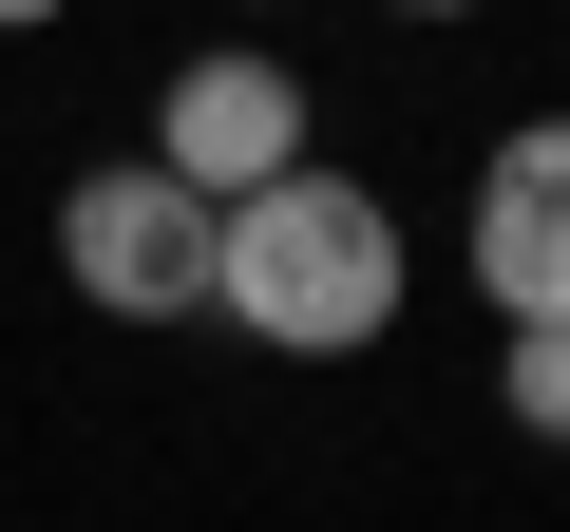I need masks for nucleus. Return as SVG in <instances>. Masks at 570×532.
Segmentation results:
<instances>
[{"label": "nucleus", "instance_id": "0eeeda50", "mask_svg": "<svg viewBox=\"0 0 570 532\" xmlns=\"http://www.w3.org/2000/svg\"><path fill=\"white\" fill-rule=\"evenodd\" d=\"M400 20H475V0H400Z\"/></svg>", "mask_w": 570, "mask_h": 532}, {"label": "nucleus", "instance_id": "f257e3e1", "mask_svg": "<svg viewBox=\"0 0 570 532\" xmlns=\"http://www.w3.org/2000/svg\"><path fill=\"white\" fill-rule=\"evenodd\" d=\"M209 305L247 324V343H285V362H343V343H381L400 324V209L362 190V171H266V190H228V266H209Z\"/></svg>", "mask_w": 570, "mask_h": 532}, {"label": "nucleus", "instance_id": "7ed1b4c3", "mask_svg": "<svg viewBox=\"0 0 570 532\" xmlns=\"http://www.w3.org/2000/svg\"><path fill=\"white\" fill-rule=\"evenodd\" d=\"M456 266H475L494 324H570V115H513V134L475 152V228H456Z\"/></svg>", "mask_w": 570, "mask_h": 532}, {"label": "nucleus", "instance_id": "f03ea898", "mask_svg": "<svg viewBox=\"0 0 570 532\" xmlns=\"http://www.w3.org/2000/svg\"><path fill=\"white\" fill-rule=\"evenodd\" d=\"M58 266H77V305H115V324H190L209 266H228V209L134 152V171H77L58 190Z\"/></svg>", "mask_w": 570, "mask_h": 532}, {"label": "nucleus", "instance_id": "20e7f679", "mask_svg": "<svg viewBox=\"0 0 570 532\" xmlns=\"http://www.w3.org/2000/svg\"><path fill=\"white\" fill-rule=\"evenodd\" d=\"M153 171H171V190H209V209H228V190H266V171H305V77L247 58V39H228V58H190V77L153 96Z\"/></svg>", "mask_w": 570, "mask_h": 532}, {"label": "nucleus", "instance_id": "39448f33", "mask_svg": "<svg viewBox=\"0 0 570 532\" xmlns=\"http://www.w3.org/2000/svg\"><path fill=\"white\" fill-rule=\"evenodd\" d=\"M494 400H513V437L570 456V324H513V343H494Z\"/></svg>", "mask_w": 570, "mask_h": 532}, {"label": "nucleus", "instance_id": "423d86ee", "mask_svg": "<svg viewBox=\"0 0 570 532\" xmlns=\"http://www.w3.org/2000/svg\"><path fill=\"white\" fill-rule=\"evenodd\" d=\"M20 20H58V0H0V39H20Z\"/></svg>", "mask_w": 570, "mask_h": 532}]
</instances>
